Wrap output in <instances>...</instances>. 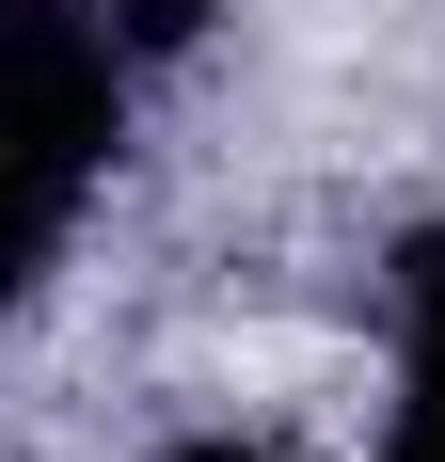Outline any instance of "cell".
<instances>
[{"label": "cell", "mask_w": 445, "mask_h": 462, "mask_svg": "<svg viewBox=\"0 0 445 462\" xmlns=\"http://www.w3.org/2000/svg\"><path fill=\"white\" fill-rule=\"evenodd\" d=\"M0 143H32L64 176H112L128 143V32L112 0H0Z\"/></svg>", "instance_id": "obj_1"}, {"label": "cell", "mask_w": 445, "mask_h": 462, "mask_svg": "<svg viewBox=\"0 0 445 462\" xmlns=\"http://www.w3.org/2000/svg\"><path fill=\"white\" fill-rule=\"evenodd\" d=\"M382 462H445V224L398 239V447Z\"/></svg>", "instance_id": "obj_2"}, {"label": "cell", "mask_w": 445, "mask_h": 462, "mask_svg": "<svg viewBox=\"0 0 445 462\" xmlns=\"http://www.w3.org/2000/svg\"><path fill=\"white\" fill-rule=\"evenodd\" d=\"M80 239V176L64 160H32V143H0V319L48 287V255Z\"/></svg>", "instance_id": "obj_3"}, {"label": "cell", "mask_w": 445, "mask_h": 462, "mask_svg": "<svg viewBox=\"0 0 445 462\" xmlns=\"http://www.w3.org/2000/svg\"><path fill=\"white\" fill-rule=\"evenodd\" d=\"M112 32H128V64H159V48L207 32V0H112Z\"/></svg>", "instance_id": "obj_4"}, {"label": "cell", "mask_w": 445, "mask_h": 462, "mask_svg": "<svg viewBox=\"0 0 445 462\" xmlns=\"http://www.w3.org/2000/svg\"><path fill=\"white\" fill-rule=\"evenodd\" d=\"M159 462H286V447H239V430H191V447H159Z\"/></svg>", "instance_id": "obj_5"}]
</instances>
